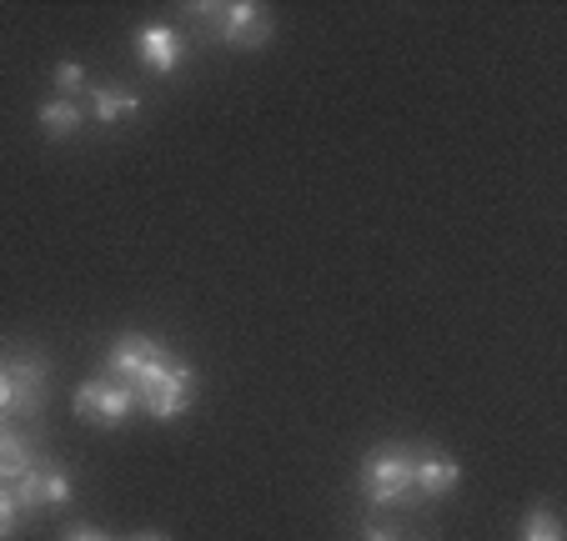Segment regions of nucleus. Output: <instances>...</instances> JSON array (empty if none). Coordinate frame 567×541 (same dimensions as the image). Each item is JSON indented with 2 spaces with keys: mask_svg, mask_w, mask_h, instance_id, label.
<instances>
[{
  "mask_svg": "<svg viewBox=\"0 0 567 541\" xmlns=\"http://www.w3.org/2000/svg\"><path fill=\"white\" fill-rule=\"evenodd\" d=\"M362 497L367 507L392 511L412 497V446L382 441L362 457Z\"/></svg>",
  "mask_w": 567,
  "mask_h": 541,
  "instance_id": "1",
  "label": "nucleus"
},
{
  "mask_svg": "<svg viewBox=\"0 0 567 541\" xmlns=\"http://www.w3.org/2000/svg\"><path fill=\"white\" fill-rule=\"evenodd\" d=\"M192 11L206 15L202 25L221 45H231V51H261V45L271 41V31H277L271 11H267V6H257V0H231V6H192Z\"/></svg>",
  "mask_w": 567,
  "mask_h": 541,
  "instance_id": "2",
  "label": "nucleus"
},
{
  "mask_svg": "<svg viewBox=\"0 0 567 541\" xmlns=\"http://www.w3.org/2000/svg\"><path fill=\"white\" fill-rule=\"evenodd\" d=\"M6 376H11V422H35L51 402V361L31 346H11L6 351Z\"/></svg>",
  "mask_w": 567,
  "mask_h": 541,
  "instance_id": "3",
  "label": "nucleus"
},
{
  "mask_svg": "<svg viewBox=\"0 0 567 541\" xmlns=\"http://www.w3.org/2000/svg\"><path fill=\"white\" fill-rule=\"evenodd\" d=\"M166 366H172V351L161 346L156 336H146V331H121L106 351V372L116 376V382H126L136 396L146 392Z\"/></svg>",
  "mask_w": 567,
  "mask_h": 541,
  "instance_id": "4",
  "label": "nucleus"
},
{
  "mask_svg": "<svg viewBox=\"0 0 567 541\" xmlns=\"http://www.w3.org/2000/svg\"><path fill=\"white\" fill-rule=\"evenodd\" d=\"M71 412L81 416V422H91V426H101V431H111V426H126V416L141 412V406H136V392H131L126 382H116L111 372H101V376H91V382L75 386Z\"/></svg>",
  "mask_w": 567,
  "mask_h": 541,
  "instance_id": "5",
  "label": "nucleus"
},
{
  "mask_svg": "<svg viewBox=\"0 0 567 541\" xmlns=\"http://www.w3.org/2000/svg\"><path fill=\"white\" fill-rule=\"evenodd\" d=\"M196 392H202V376H196L192 361H176L156 376V382L146 386V392L136 396V406L151 416V422H176V416H186L196 406Z\"/></svg>",
  "mask_w": 567,
  "mask_h": 541,
  "instance_id": "6",
  "label": "nucleus"
},
{
  "mask_svg": "<svg viewBox=\"0 0 567 541\" xmlns=\"http://www.w3.org/2000/svg\"><path fill=\"white\" fill-rule=\"evenodd\" d=\"M462 487V467L457 457H447L442 446H412V497L422 501H442Z\"/></svg>",
  "mask_w": 567,
  "mask_h": 541,
  "instance_id": "7",
  "label": "nucleus"
},
{
  "mask_svg": "<svg viewBox=\"0 0 567 541\" xmlns=\"http://www.w3.org/2000/svg\"><path fill=\"white\" fill-rule=\"evenodd\" d=\"M136 55L151 75H176L186 65V35L176 31V25H141Z\"/></svg>",
  "mask_w": 567,
  "mask_h": 541,
  "instance_id": "8",
  "label": "nucleus"
},
{
  "mask_svg": "<svg viewBox=\"0 0 567 541\" xmlns=\"http://www.w3.org/2000/svg\"><path fill=\"white\" fill-rule=\"evenodd\" d=\"M41 467V451H35V441L25 431H16V426L0 422V487H16V481L25 477V471Z\"/></svg>",
  "mask_w": 567,
  "mask_h": 541,
  "instance_id": "9",
  "label": "nucleus"
},
{
  "mask_svg": "<svg viewBox=\"0 0 567 541\" xmlns=\"http://www.w3.org/2000/svg\"><path fill=\"white\" fill-rule=\"evenodd\" d=\"M91 116L101 121V126H116V121H131L141 111V96L131 91V85H91Z\"/></svg>",
  "mask_w": 567,
  "mask_h": 541,
  "instance_id": "10",
  "label": "nucleus"
},
{
  "mask_svg": "<svg viewBox=\"0 0 567 541\" xmlns=\"http://www.w3.org/2000/svg\"><path fill=\"white\" fill-rule=\"evenodd\" d=\"M35 121H41V131L51 141H71L75 131L86 126V106H81V101L51 96V101H41V106H35Z\"/></svg>",
  "mask_w": 567,
  "mask_h": 541,
  "instance_id": "11",
  "label": "nucleus"
},
{
  "mask_svg": "<svg viewBox=\"0 0 567 541\" xmlns=\"http://www.w3.org/2000/svg\"><path fill=\"white\" fill-rule=\"evenodd\" d=\"M41 491H45V511H65L75 501V481L61 461H41Z\"/></svg>",
  "mask_w": 567,
  "mask_h": 541,
  "instance_id": "12",
  "label": "nucleus"
},
{
  "mask_svg": "<svg viewBox=\"0 0 567 541\" xmlns=\"http://www.w3.org/2000/svg\"><path fill=\"white\" fill-rule=\"evenodd\" d=\"M51 96L86 101V65H81V61H61V65H55V91H51Z\"/></svg>",
  "mask_w": 567,
  "mask_h": 541,
  "instance_id": "13",
  "label": "nucleus"
},
{
  "mask_svg": "<svg viewBox=\"0 0 567 541\" xmlns=\"http://www.w3.org/2000/svg\"><path fill=\"white\" fill-rule=\"evenodd\" d=\"M523 541H563V521H557L547 507H533L523 517Z\"/></svg>",
  "mask_w": 567,
  "mask_h": 541,
  "instance_id": "14",
  "label": "nucleus"
},
{
  "mask_svg": "<svg viewBox=\"0 0 567 541\" xmlns=\"http://www.w3.org/2000/svg\"><path fill=\"white\" fill-rule=\"evenodd\" d=\"M21 507H16V491L11 487H0V541H11L16 531H21Z\"/></svg>",
  "mask_w": 567,
  "mask_h": 541,
  "instance_id": "15",
  "label": "nucleus"
},
{
  "mask_svg": "<svg viewBox=\"0 0 567 541\" xmlns=\"http://www.w3.org/2000/svg\"><path fill=\"white\" fill-rule=\"evenodd\" d=\"M362 541H402V531H396L392 521H367V527H362Z\"/></svg>",
  "mask_w": 567,
  "mask_h": 541,
  "instance_id": "16",
  "label": "nucleus"
},
{
  "mask_svg": "<svg viewBox=\"0 0 567 541\" xmlns=\"http://www.w3.org/2000/svg\"><path fill=\"white\" fill-rule=\"evenodd\" d=\"M65 541H116L111 531H101V527H71L65 531Z\"/></svg>",
  "mask_w": 567,
  "mask_h": 541,
  "instance_id": "17",
  "label": "nucleus"
},
{
  "mask_svg": "<svg viewBox=\"0 0 567 541\" xmlns=\"http://www.w3.org/2000/svg\"><path fill=\"white\" fill-rule=\"evenodd\" d=\"M11 412V376H6V361H0V416Z\"/></svg>",
  "mask_w": 567,
  "mask_h": 541,
  "instance_id": "18",
  "label": "nucleus"
},
{
  "mask_svg": "<svg viewBox=\"0 0 567 541\" xmlns=\"http://www.w3.org/2000/svg\"><path fill=\"white\" fill-rule=\"evenodd\" d=\"M131 541H172V537H161V531H141V537H131Z\"/></svg>",
  "mask_w": 567,
  "mask_h": 541,
  "instance_id": "19",
  "label": "nucleus"
}]
</instances>
